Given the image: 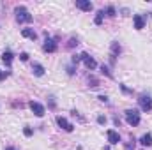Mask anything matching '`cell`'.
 Segmentation results:
<instances>
[{"instance_id":"1","label":"cell","mask_w":152,"mask_h":150,"mask_svg":"<svg viewBox=\"0 0 152 150\" xmlns=\"http://www.w3.org/2000/svg\"><path fill=\"white\" fill-rule=\"evenodd\" d=\"M14 14H16V21L18 23H30L34 18H32V14L27 11V7H23V5H20V7H16L14 9Z\"/></svg>"},{"instance_id":"2","label":"cell","mask_w":152,"mask_h":150,"mask_svg":"<svg viewBox=\"0 0 152 150\" xmlns=\"http://www.w3.org/2000/svg\"><path fill=\"white\" fill-rule=\"evenodd\" d=\"M126 122L131 127H136L140 124V113H138V110H126Z\"/></svg>"},{"instance_id":"3","label":"cell","mask_w":152,"mask_h":150,"mask_svg":"<svg viewBox=\"0 0 152 150\" xmlns=\"http://www.w3.org/2000/svg\"><path fill=\"white\" fill-rule=\"evenodd\" d=\"M138 104H140V108L145 113L152 111V97L151 95H145V94L140 95V97H138Z\"/></svg>"},{"instance_id":"4","label":"cell","mask_w":152,"mask_h":150,"mask_svg":"<svg viewBox=\"0 0 152 150\" xmlns=\"http://www.w3.org/2000/svg\"><path fill=\"white\" fill-rule=\"evenodd\" d=\"M57 125H58L60 129H64L66 133H73V131H75V125H73L66 117H60V115L57 117Z\"/></svg>"},{"instance_id":"5","label":"cell","mask_w":152,"mask_h":150,"mask_svg":"<svg viewBox=\"0 0 152 150\" xmlns=\"http://www.w3.org/2000/svg\"><path fill=\"white\" fill-rule=\"evenodd\" d=\"M81 60H83V64H85V67H87L88 71H94V69L97 67V62H96L88 53H81Z\"/></svg>"},{"instance_id":"6","label":"cell","mask_w":152,"mask_h":150,"mask_svg":"<svg viewBox=\"0 0 152 150\" xmlns=\"http://www.w3.org/2000/svg\"><path fill=\"white\" fill-rule=\"evenodd\" d=\"M28 108H30L32 113H34L36 117H39V118L46 113V111H44V106H42L41 103H36V101H30V103H28Z\"/></svg>"},{"instance_id":"7","label":"cell","mask_w":152,"mask_h":150,"mask_svg":"<svg viewBox=\"0 0 152 150\" xmlns=\"http://www.w3.org/2000/svg\"><path fill=\"white\" fill-rule=\"evenodd\" d=\"M57 42L53 41V39H50V37H46V41H44V44H42V50L46 51V53H55L57 51Z\"/></svg>"},{"instance_id":"8","label":"cell","mask_w":152,"mask_h":150,"mask_svg":"<svg viewBox=\"0 0 152 150\" xmlns=\"http://www.w3.org/2000/svg\"><path fill=\"white\" fill-rule=\"evenodd\" d=\"M106 138H108V141H110L112 145L120 143V134H118L115 129H108V131H106Z\"/></svg>"},{"instance_id":"9","label":"cell","mask_w":152,"mask_h":150,"mask_svg":"<svg viewBox=\"0 0 152 150\" xmlns=\"http://www.w3.org/2000/svg\"><path fill=\"white\" fill-rule=\"evenodd\" d=\"M76 7L81 9V11H85V12H90L94 9L92 2H88V0H76Z\"/></svg>"},{"instance_id":"10","label":"cell","mask_w":152,"mask_h":150,"mask_svg":"<svg viewBox=\"0 0 152 150\" xmlns=\"http://www.w3.org/2000/svg\"><path fill=\"white\" fill-rule=\"evenodd\" d=\"M133 23H134V28H136V30H142V28L145 27V18H143L142 14H134V16H133Z\"/></svg>"},{"instance_id":"11","label":"cell","mask_w":152,"mask_h":150,"mask_svg":"<svg viewBox=\"0 0 152 150\" xmlns=\"http://www.w3.org/2000/svg\"><path fill=\"white\" fill-rule=\"evenodd\" d=\"M120 51H122L120 44H118L117 41H113V42H112V55H110V57H112V64L115 62V58H117V57L120 55Z\"/></svg>"},{"instance_id":"12","label":"cell","mask_w":152,"mask_h":150,"mask_svg":"<svg viewBox=\"0 0 152 150\" xmlns=\"http://www.w3.org/2000/svg\"><path fill=\"white\" fill-rule=\"evenodd\" d=\"M12 58H14L12 51H9V50H7V51H4V53H2V62H4V64H5L7 67H9V66L12 64Z\"/></svg>"},{"instance_id":"13","label":"cell","mask_w":152,"mask_h":150,"mask_svg":"<svg viewBox=\"0 0 152 150\" xmlns=\"http://www.w3.org/2000/svg\"><path fill=\"white\" fill-rule=\"evenodd\" d=\"M21 36L27 39H32V41H36L37 39V34H36V30L34 28H23L21 30Z\"/></svg>"},{"instance_id":"14","label":"cell","mask_w":152,"mask_h":150,"mask_svg":"<svg viewBox=\"0 0 152 150\" xmlns=\"http://www.w3.org/2000/svg\"><path fill=\"white\" fill-rule=\"evenodd\" d=\"M32 73L36 76H44V67L41 64H37V62H34L32 64Z\"/></svg>"},{"instance_id":"15","label":"cell","mask_w":152,"mask_h":150,"mask_svg":"<svg viewBox=\"0 0 152 150\" xmlns=\"http://www.w3.org/2000/svg\"><path fill=\"white\" fill-rule=\"evenodd\" d=\"M140 143L143 145V147H152V134H143L142 138H140Z\"/></svg>"},{"instance_id":"16","label":"cell","mask_w":152,"mask_h":150,"mask_svg":"<svg viewBox=\"0 0 152 150\" xmlns=\"http://www.w3.org/2000/svg\"><path fill=\"white\" fill-rule=\"evenodd\" d=\"M103 18H104V11H97V14H96V18H94V23H96V25H101V23H103Z\"/></svg>"},{"instance_id":"17","label":"cell","mask_w":152,"mask_h":150,"mask_svg":"<svg viewBox=\"0 0 152 150\" xmlns=\"http://www.w3.org/2000/svg\"><path fill=\"white\" fill-rule=\"evenodd\" d=\"M106 14H108L110 18L117 16V11H115V7H113V5H108V7H106Z\"/></svg>"},{"instance_id":"18","label":"cell","mask_w":152,"mask_h":150,"mask_svg":"<svg viewBox=\"0 0 152 150\" xmlns=\"http://www.w3.org/2000/svg\"><path fill=\"white\" fill-rule=\"evenodd\" d=\"M134 145H136V140L133 138L129 143H126V145H124V149H126V150H134Z\"/></svg>"},{"instance_id":"19","label":"cell","mask_w":152,"mask_h":150,"mask_svg":"<svg viewBox=\"0 0 152 150\" xmlns=\"http://www.w3.org/2000/svg\"><path fill=\"white\" fill-rule=\"evenodd\" d=\"M101 73H103V74H106L108 78H113V74L110 73V69H108L106 66H101Z\"/></svg>"},{"instance_id":"20","label":"cell","mask_w":152,"mask_h":150,"mask_svg":"<svg viewBox=\"0 0 152 150\" xmlns=\"http://www.w3.org/2000/svg\"><path fill=\"white\" fill-rule=\"evenodd\" d=\"M75 46H78V39H69V42H67V48H75Z\"/></svg>"},{"instance_id":"21","label":"cell","mask_w":152,"mask_h":150,"mask_svg":"<svg viewBox=\"0 0 152 150\" xmlns=\"http://www.w3.org/2000/svg\"><path fill=\"white\" fill-rule=\"evenodd\" d=\"M97 124H99V125H104V124H106V117H104V115H99V117H97Z\"/></svg>"},{"instance_id":"22","label":"cell","mask_w":152,"mask_h":150,"mask_svg":"<svg viewBox=\"0 0 152 150\" xmlns=\"http://www.w3.org/2000/svg\"><path fill=\"white\" fill-rule=\"evenodd\" d=\"M23 134H25V136H27V138H30V136H32V134H34V131H32V129H30V127H25V129H23Z\"/></svg>"},{"instance_id":"23","label":"cell","mask_w":152,"mask_h":150,"mask_svg":"<svg viewBox=\"0 0 152 150\" xmlns=\"http://www.w3.org/2000/svg\"><path fill=\"white\" fill-rule=\"evenodd\" d=\"M71 62H73L75 66H78V62H81V55H73V58H71Z\"/></svg>"},{"instance_id":"24","label":"cell","mask_w":152,"mask_h":150,"mask_svg":"<svg viewBox=\"0 0 152 150\" xmlns=\"http://www.w3.org/2000/svg\"><path fill=\"white\" fill-rule=\"evenodd\" d=\"M9 74H11L9 71H0V81H4V79H5Z\"/></svg>"},{"instance_id":"25","label":"cell","mask_w":152,"mask_h":150,"mask_svg":"<svg viewBox=\"0 0 152 150\" xmlns=\"http://www.w3.org/2000/svg\"><path fill=\"white\" fill-rule=\"evenodd\" d=\"M20 60H21V62H27V60H28V53H25V51L20 53Z\"/></svg>"},{"instance_id":"26","label":"cell","mask_w":152,"mask_h":150,"mask_svg":"<svg viewBox=\"0 0 152 150\" xmlns=\"http://www.w3.org/2000/svg\"><path fill=\"white\" fill-rule=\"evenodd\" d=\"M120 90H122L124 94H133V90H131V88H127L126 85H120Z\"/></svg>"},{"instance_id":"27","label":"cell","mask_w":152,"mask_h":150,"mask_svg":"<svg viewBox=\"0 0 152 150\" xmlns=\"http://www.w3.org/2000/svg\"><path fill=\"white\" fill-rule=\"evenodd\" d=\"M88 83H92L90 87H97V79L96 78H88Z\"/></svg>"},{"instance_id":"28","label":"cell","mask_w":152,"mask_h":150,"mask_svg":"<svg viewBox=\"0 0 152 150\" xmlns=\"http://www.w3.org/2000/svg\"><path fill=\"white\" fill-rule=\"evenodd\" d=\"M67 74H69V76L75 74V67H73V66H69V67H67Z\"/></svg>"},{"instance_id":"29","label":"cell","mask_w":152,"mask_h":150,"mask_svg":"<svg viewBox=\"0 0 152 150\" xmlns=\"http://www.w3.org/2000/svg\"><path fill=\"white\" fill-rule=\"evenodd\" d=\"M97 99H99V101H101V103H108V97H106V95H99V97H97Z\"/></svg>"},{"instance_id":"30","label":"cell","mask_w":152,"mask_h":150,"mask_svg":"<svg viewBox=\"0 0 152 150\" xmlns=\"http://www.w3.org/2000/svg\"><path fill=\"white\" fill-rule=\"evenodd\" d=\"M50 108H55V99L53 97H50Z\"/></svg>"},{"instance_id":"31","label":"cell","mask_w":152,"mask_h":150,"mask_svg":"<svg viewBox=\"0 0 152 150\" xmlns=\"http://www.w3.org/2000/svg\"><path fill=\"white\" fill-rule=\"evenodd\" d=\"M4 150H18V149H14V147H5Z\"/></svg>"}]
</instances>
